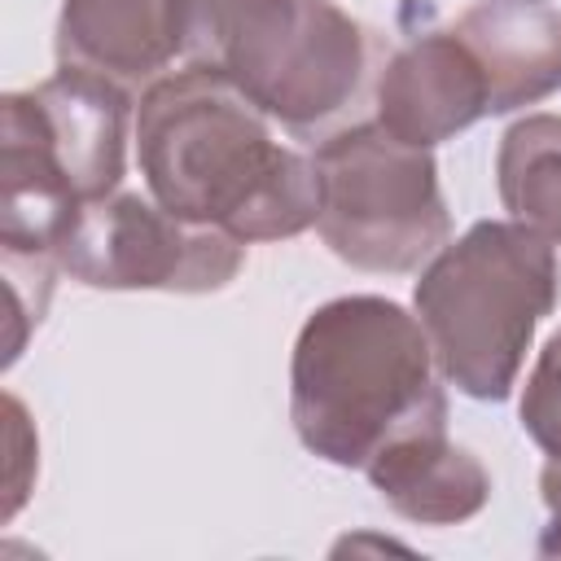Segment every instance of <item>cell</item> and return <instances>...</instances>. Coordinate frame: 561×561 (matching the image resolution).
<instances>
[{
    "label": "cell",
    "instance_id": "1",
    "mask_svg": "<svg viewBox=\"0 0 561 561\" xmlns=\"http://www.w3.org/2000/svg\"><path fill=\"white\" fill-rule=\"evenodd\" d=\"M136 162L158 206L241 245L289 241L320 215L316 162L276 145L267 114L224 75L184 66L145 88Z\"/></svg>",
    "mask_w": 561,
    "mask_h": 561
},
{
    "label": "cell",
    "instance_id": "2",
    "mask_svg": "<svg viewBox=\"0 0 561 561\" xmlns=\"http://www.w3.org/2000/svg\"><path fill=\"white\" fill-rule=\"evenodd\" d=\"M434 346L412 311L381 294H346L316 307L289 359V421L298 443L342 469L373 451L447 394Z\"/></svg>",
    "mask_w": 561,
    "mask_h": 561
},
{
    "label": "cell",
    "instance_id": "3",
    "mask_svg": "<svg viewBox=\"0 0 561 561\" xmlns=\"http://www.w3.org/2000/svg\"><path fill=\"white\" fill-rule=\"evenodd\" d=\"M557 289L548 237L517 219H478L421 267L412 307L438 373L460 394L500 403L513 394Z\"/></svg>",
    "mask_w": 561,
    "mask_h": 561
},
{
    "label": "cell",
    "instance_id": "4",
    "mask_svg": "<svg viewBox=\"0 0 561 561\" xmlns=\"http://www.w3.org/2000/svg\"><path fill=\"white\" fill-rule=\"evenodd\" d=\"M184 66L232 79L272 123L311 131L342 114L364 79V26L333 0H167Z\"/></svg>",
    "mask_w": 561,
    "mask_h": 561
},
{
    "label": "cell",
    "instance_id": "5",
    "mask_svg": "<svg viewBox=\"0 0 561 561\" xmlns=\"http://www.w3.org/2000/svg\"><path fill=\"white\" fill-rule=\"evenodd\" d=\"M324 245L359 272H416L447 237L451 215L438 188L434 153L390 136L381 123H355L316 149Z\"/></svg>",
    "mask_w": 561,
    "mask_h": 561
},
{
    "label": "cell",
    "instance_id": "6",
    "mask_svg": "<svg viewBox=\"0 0 561 561\" xmlns=\"http://www.w3.org/2000/svg\"><path fill=\"white\" fill-rule=\"evenodd\" d=\"M245 263V245L224 228L193 224L140 193L88 202L57 245V267L88 289L215 294Z\"/></svg>",
    "mask_w": 561,
    "mask_h": 561
},
{
    "label": "cell",
    "instance_id": "7",
    "mask_svg": "<svg viewBox=\"0 0 561 561\" xmlns=\"http://www.w3.org/2000/svg\"><path fill=\"white\" fill-rule=\"evenodd\" d=\"M486 114V79L451 26H412L381 66L377 123L421 149L451 140Z\"/></svg>",
    "mask_w": 561,
    "mask_h": 561
},
{
    "label": "cell",
    "instance_id": "8",
    "mask_svg": "<svg viewBox=\"0 0 561 561\" xmlns=\"http://www.w3.org/2000/svg\"><path fill=\"white\" fill-rule=\"evenodd\" d=\"M26 105L44 149L83 206L118 193L127 171V83L61 66L26 92Z\"/></svg>",
    "mask_w": 561,
    "mask_h": 561
},
{
    "label": "cell",
    "instance_id": "9",
    "mask_svg": "<svg viewBox=\"0 0 561 561\" xmlns=\"http://www.w3.org/2000/svg\"><path fill=\"white\" fill-rule=\"evenodd\" d=\"M373 491L408 522L421 526H456L486 508L491 473L486 465L447 438V403L421 412L403 430H394L373 460L364 465Z\"/></svg>",
    "mask_w": 561,
    "mask_h": 561
},
{
    "label": "cell",
    "instance_id": "10",
    "mask_svg": "<svg viewBox=\"0 0 561 561\" xmlns=\"http://www.w3.org/2000/svg\"><path fill=\"white\" fill-rule=\"evenodd\" d=\"M486 79V114L539 105L561 88V13L535 0H478L451 26Z\"/></svg>",
    "mask_w": 561,
    "mask_h": 561
},
{
    "label": "cell",
    "instance_id": "11",
    "mask_svg": "<svg viewBox=\"0 0 561 561\" xmlns=\"http://www.w3.org/2000/svg\"><path fill=\"white\" fill-rule=\"evenodd\" d=\"M83 202L44 149L26 92L0 96V250L57 254Z\"/></svg>",
    "mask_w": 561,
    "mask_h": 561
},
{
    "label": "cell",
    "instance_id": "12",
    "mask_svg": "<svg viewBox=\"0 0 561 561\" xmlns=\"http://www.w3.org/2000/svg\"><path fill=\"white\" fill-rule=\"evenodd\" d=\"M175 57L167 0H61L57 61L110 75L118 83L153 79Z\"/></svg>",
    "mask_w": 561,
    "mask_h": 561
},
{
    "label": "cell",
    "instance_id": "13",
    "mask_svg": "<svg viewBox=\"0 0 561 561\" xmlns=\"http://www.w3.org/2000/svg\"><path fill=\"white\" fill-rule=\"evenodd\" d=\"M495 188L517 224L561 245V114H526L500 136Z\"/></svg>",
    "mask_w": 561,
    "mask_h": 561
},
{
    "label": "cell",
    "instance_id": "14",
    "mask_svg": "<svg viewBox=\"0 0 561 561\" xmlns=\"http://www.w3.org/2000/svg\"><path fill=\"white\" fill-rule=\"evenodd\" d=\"M4 267V289H9V342H4V364H13L26 346V333L44 320V307L53 298V276L57 254H22V250H0Z\"/></svg>",
    "mask_w": 561,
    "mask_h": 561
},
{
    "label": "cell",
    "instance_id": "15",
    "mask_svg": "<svg viewBox=\"0 0 561 561\" xmlns=\"http://www.w3.org/2000/svg\"><path fill=\"white\" fill-rule=\"evenodd\" d=\"M522 430L548 460H561V329L543 342V351L526 377Z\"/></svg>",
    "mask_w": 561,
    "mask_h": 561
},
{
    "label": "cell",
    "instance_id": "16",
    "mask_svg": "<svg viewBox=\"0 0 561 561\" xmlns=\"http://www.w3.org/2000/svg\"><path fill=\"white\" fill-rule=\"evenodd\" d=\"M4 447H9V473H4V522H9L35 486V430L18 394H4Z\"/></svg>",
    "mask_w": 561,
    "mask_h": 561
},
{
    "label": "cell",
    "instance_id": "17",
    "mask_svg": "<svg viewBox=\"0 0 561 561\" xmlns=\"http://www.w3.org/2000/svg\"><path fill=\"white\" fill-rule=\"evenodd\" d=\"M539 491H543V504H548V526L539 535V557H561V460L543 465Z\"/></svg>",
    "mask_w": 561,
    "mask_h": 561
}]
</instances>
